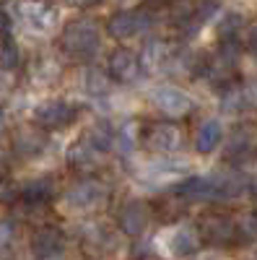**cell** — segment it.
<instances>
[{"mask_svg":"<svg viewBox=\"0 0 257 260\" xmlns=\"http://www.w3.org/2000/svg\"><path fill=\"white\" fill-rule=\"evenodd\" d=\"M99 45H101V34L94 21H86V18L73 21L62 31V50L76 60H91Z\"/></svg>","mask_w":257,"mask_h":260,"instance_id":"obj_1","label":"cell"},{"mask_svg":"<svg viewBox=\"0 0 257 260\" xmlns=\"http://www.w3.org/2000/svg\"><path fill=\"white\" fill-rule=\"evenodd\" d=\"M13 11H16L21 24H24L29 31H36V34L52 31L57 26V21H60L57 8H52L50 3H45V0H18Z\"/></svg>","mask_w":257,"mask_h":260,"instance_id":"obj_2","label":"cell"},{"mask_svg":"<svg viewBox=\"0 0 257 260\" xmlns=\"http://www.w3.org/2000/svg\"><path fill=\"white\" fill-rule=\"evenodd\" d=\"M31 120L42 130H60L76 120V107L62 99H50V102H42L34 107Z\"/></svg>","mask_w":257,"mask_h":260,"instance_id":"obj_3","label":"cell"},{"mask_svg":"<svg viewBox=\"0 0 257 260\" xmlns=\"http://www.w3.org/2000/svg\"><path fill=\"white\" fill-rule=\"evenodd\" d=\"M151 102L169 117H182L192 110L190 94L182 91L179 86H169V83H164V86H159V89L151 91Z\"/></svg>","mask_w":257,"mask_h":260,"instance_id":"obj_4","label":"cell"},{"mask_svg":"<svg viewBox=\"0 0 257 260\" xmlns=\"http://www.w3.org/2000/svg\"><path fill=\"white\" fill-rule=\"evenodd\" d=\"M159 247L171 255V257H187L198 250V234L192 232L190 226H174L166 229L164 237L159 240Z\"/></svg>","mask_w":257,"mask_h":260,"instance_id":"obj_5","label":"cell"},{"mask_svg":"<svg viewBox=\"0 0 257 260\" xmlns=\"http://www.w3.org/2000/svg\"><path fill=\"white\" fill-rule=\"evenodd\" d=\"M148 16L143 13H135V11H120L109 18V24H106V31H109L115 39L120 42H127V39H133L138 34H143L148 29Z\"/></svg>","mask_w":257,"mask_h":260,"instance_id":"obj_6","label":"cell"},{"mask_svg":"<svg viewBox=\"0 0 257 260\" xmlns=\"http://www.w3.org/2000/svg\"><path fill=\"white\" fill-rule=\"evenodd\" d=\"M106 71H109V76L120 83H130L138 78L140 73V60L133 50H127V47H117L109 60H106Z\"/></svg>","mask_w":257,"mask_h":260,"instance_id":"obj_7","label":"cell"},{"mask_svg":"<svg viewBox=\"0 0 257 260\" xmlns=\"http://www.w3.org/2000/svg\"><path fill=\"white\" fill-rule=\"evenodd\" d=\"M104 195H106L104 185L89 180V182H81V185H76L73 190H68L65 206L73 208V211H78V213H86V211H91L94 206H99V203L104 201Z\"/></svg>","mask_w":257,"mask_h":260,"instance_id":"obj_8","label":"cell"},{"mask_svg":"<svg viewBox=\"0 0 257 260\" xmlns=\"http://www.w3.org/2000/svg\"><path fill=\"white\" fill-rule=\"evenodd\" d=\"M145 146L156 151V154H174L182 146V133L177 125H169V122L154 125L145 136Z\"/></svg>","mask_w":257,"mask_h":260,"instance_id":"obj_9","label":"cell"},{"mask_svg":"<svg viewBox=\"0 0 257 260\" xmlns=\"http://www.w3.org/2000/svg\"><path fill=\"white\" fill-rule=\"evenodd\" d=\"M200 234L213 245H226L237 237V224H234L231 219H226V216L208 213V216L200 219Z\"/></svg>","mask_w":257,"mask_h":260,"instance_id":"obj_10","label":"cell"},{"mask_svg":"<svg viewBox=\"0 0 257 260\" xmlns=\"http://www.w3.org/2000/svg\"><path fill=\"white\" fill-rule=\"evenodd\" d=\"M62 242H65V237H62V232L57 226H42L31 237V250L36 257L50 260V257L62 252Z\"/></svg>","mask_w":257,"mask_h":260,"instance_id":"obj_11","label":"cell"},{"mask_svg":"<svg viewBox=\"0 0 257 260\" xmlns=\"http://www.w3.org/2000/svg\"><path fill=\"white\" fill-rule=\"evenodd\" d=\"M13 148L24 156H34L45 148V133L39 125H24L13 133Z\"/></svg>","mask_w":257,"mask_h":260,"instance_id":"obj_12","label":"cell"},{"mask_svg":"<svg viewBox=\"0 0 257 260\" xmlns=\"http://www.w3.org/2000/svg\"><path fill=\"white\" fill-rule=\"evenodd\" d=\"M221 141H224V125L216 117L205 120L195 133V148L200 151V154H210L213 148H218Z\"/></svg>","mask_w":257,"mask_h":260,"instance_id":"obj_13","label":"cell"},{"mask_svg":"<svg viewBox=\"0 0 257 260\" xmlns=\"http://www.w3.org/2000/svg\"><path fill=\"white\" fill-rule=\"evenodd\" d=\"M148 224V211L140 203H130L120 211V229L125 234H140Z\"/></svg>","mask_w":257,"mask_h":260,"instance_id":"obj_14","label":"cell"},{"mask_svg":"<svg viewBox=\"0 0 257 260\" xmlns=\"http://www.w3.org/2000/svg\"><path fill=\"white\" fill-rule=\"evenodd\" d=\"M70 161H73V167L81 169V172H91V169H96L99 161H101V148H96L91 141L78 143V146L73 148V154H70Z\"/></svg>","mask_w":257,"mask_h":260,"instance_id":"obj_15","label":"cell"},{"mask_svg":"<svg viewBox=\"0 0 257 260\" xmlns=\"http://www.w3.org/2000/svg\"><path fill=\"white\" fill-rule=\"evenodd\" d=\"M166 60H169V50H166L164 42H148L145 50H143V62H140V65L156 71V68H161Z\"/></svg>","mask_w":257,"mask_h":260,"instance_id":"obj_16","label":"cell"},{"mask_svg":"<svg viewBox=\"0 0 257 260\" xmlns=\"http://www.w3.org/2000/svg\"><path fill=\"white\" fill-rule=\"evenodd\" d=\"M81 83H83L81 89H83L86 94H91V96L106 94V76L99 73V71H94V68H86V71H83V81H81Z\"/></svg>","mask_w":257,"mask_h":260,"instance_id":"obj_17","label":"cell"},{"mask_svg":"<svg viewBox=\"0 0 257 260\" xmlns=\"http://www.w3.org/2000/svg\"><path fill=\"white\" fill-rule=\"evenodd\" d=\"M52 182L50 180H34V182H29V185H24L21 187V195L24 198H29V201H34V203H39V201H47L50 195H52Z\"/></svg>","mask_w":257,"mask_h":260,"instance_id":"obj_18","label":"cell"},{"mask_svg":"<svg viewBox=\"0 0 257 260\" xmlns=\"http://www.w3.org/2000/svg\"><path fill=\"white\" fill-rule=\"evenodd\" d=\"M112 146L120 151V154H127V151H133V146H135V122L125 125L120 133H115Z\"/></svg>","mask_w":257,"mask_h":260,"instance_id":"obj_19","label":"cell"},{"mask_svg":"<svg viewBox=\"0 0 257 260\" xmlns=\"http://www.w3.org/2000/svg\"><path fill=\"white\" fill-rule=\"evenodd\" d=\"M218 34H221V39H231L234 34H237L239 29H242V16L239 13H226L221 21H218Z\"/></svg>","mask_w":257,"mask_h":260,"instance_id":"obj_20","label":"cell"},{"mask_svg":"<svg viewBox=\"0 0 257 260\" xmlns=\"http://www.w3.org/2000/svg\"><path fill=\"white\" fill-rule=\"evenodd\" d=\"M18 65V50L11 42H0V71H13Z\"/></svg>","mask_w":257,"mask_h":260,"instance_id":"obj_21","label":"cell"},{"mask_svg":"<svg viewBox=\"0 0 257 260\" xmlns=\"http://www.w3.org/2000/svg\"><path fill=\"white\" fill-rule=\"evenodd\" d=\"M252 151V138L244 133H237L231 138V143H229V156H244V154H249Z\"/></svg>","mask_w":257,"mask_h":260,"instance_id":"obj_22","label":"cell"},{"mask_svg":"<svg viewBox=\"0 0 257 260\" xmlns=\"http://www.w3.org/2000/svg\"><path fill=\"white\" fill-rule=\"evenodd\" d=\"M31 73H34V78L39 81V83H50L55 76H57V68H55V62H39V65H34L31 68Z\"/></svg>","mask_w":257,"mask_h":260,"instance_id":"obj_23","label":"cell"},{"mask_svg":"<svg viewBox=\"0 0 257 260\" xmlns=\"http://www.w3.org/2000/svg\"><path fill=\"white\" fill-rule=\"evenodd\" d=\"M244 102H247V94H244V91H239V89H231V91L224 96V110H226V112L242 110Z\"/></svg>","mask_w":257,"mask_h":260,"instance_id":"obj_24","label":"cell"},{"mask_svg":"<svg viewBox=\"0 0 257 260\" xmlns=\"http://www.w3.org/2000/svg\"><path fill=\"white\" fill-rule=\"evenodd\" d=\"M16 237V226L11 219H0V250H6Z\"/></svg>","mask_w":257,"mask_h":260,"instance_id":"obj_25","label":"cell"},{"mask_svg":"<svg viewBox=\"0 0 257 260\" xmlns=\"http://www.w3.org/2000/svg\"><path fill=\"white\" fill-rule=\"evenodd\" d=\"M18 192H21V190H16L11 182H0V198H3V201H11V198H16Z\"/></svg>","mask_w":257,"mask_h":260,"instance_id":"obj_26","label":"cell"},{"mask_svg":"<svg viewBox=\"0 0 257 260\" xmlns=\"http://www.w3.org/2000/svg\"><path fill=\"white\" fill-rule=\"evenodd\" d=\"M8 89H11V76L0 71V99H3V96L8 94Z\"/></svg>","mask_w":257,"mask_h":260,"instance_id":"obj_27","label":"cell"},{"mask_svg":"<svg viewBox=\"0 0 257 260\" xmlns=\"http://www.w3.org/2000/svg\"><path fill=\"white\" fill-rule=\"evenodd\" d=\"M247 45H249V50H252V55L257 57V26L249 31V42H247Z\"/></svg>","mask_w":257,"mask_h":260,"instance_id":"obj_28","label":"cell"},{"mask_svg":"<svg viewBox=\"0 0 257 260\" xmlns=\"http://www.w3.org/2000/svg\"><path fill=\"white\" fill-rule=\"evenodd\" d=\"M198 260H229L226 255H221V252H203Z\"/></svg>","mask_w":257,"mask_h":260,"instance_id":"obj_29","label":"cell"},{"mask_svg":"<svg viewBox=\"0 0 257 260\" xmlns=\"http://www.w3.org/2000/svg\"><path fill=\"white\" fill-rule=\"evenodd\" d=\"M76 6H81V8H91V6H99V3H104V0H73Z\"/></svg>","mask_w":257,"mask_h":260,"instance_id":"obj_30","label":"cell"},{"mask_svg":"<svg viewBox=\"0 0 257 260\" xmlns=\"http://www.w3.org/2000/svg\"><path fill=\"white\" fill-rule=\"evenodd\" d=\"M249 190H252V195H254V201H257V180H252V185H249Z\"/></svg>","mask_w":257,"mask_h":260,"instance_id":"obj_31","label":"cell"},{"mask_svg":"<svg viewBox=\"0 0 257 260\" xmlns=\"http://www.w3.org/2000/svg\"><path fill=\"white\" fill-rule=\"evenodd\" d=\"M3 127H6V115L0 112V133H3Z\"/></svg>","mask_w":257,"mask_h":260,"instance_id":"obj_32","label":"cell"}]
</instances>
